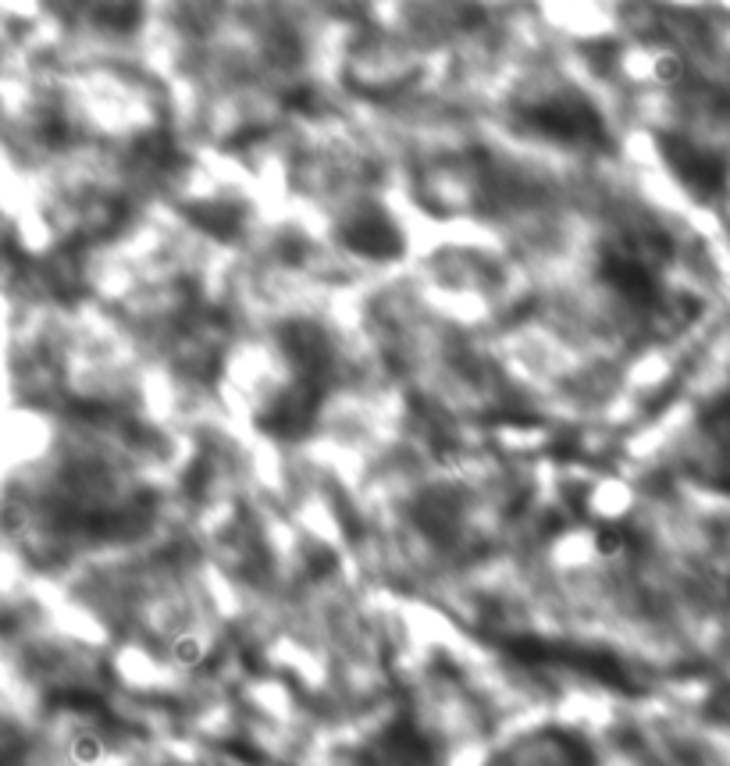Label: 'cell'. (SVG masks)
<instances>
[{"label":"cell","instance_id":"1","mask_svg":"<svg viewBox=\"0 0 730 766\" xmlns=\"http://www.w3.org/2000/svg\"><path fill=\"white\" fill-rule=\"evenodd\" d=\"M652 72H656V79L666 82V86H677V82L684 79V61L677 58V54H659V58L652 61Z\"/></svg>","mask_w":730,"mask_h":766}]
</instances>
